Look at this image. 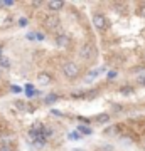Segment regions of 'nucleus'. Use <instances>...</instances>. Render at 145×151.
Listing matches in <instances>:
<instances>
[{"label":"nucleus","instance_id":"f257e3e1","mask_svg":"<svg viewBox=\"0 0 145 151\" xmlns=\"http://www.w3.org/2000/svg\"><path fill=\"white\" fill-rule=\"evenodd\" d=\"M63 74L69 81H74V79H78V76H79V65L74 64V62H66L63 65Z\"/></svg>","mask_w":145,"mask_h":151},{"label":"nucleus","instance_id":"f03ea898","mask_svg":"<svg viewBox=\"0 0 145 151\" xmlns=\"http://www.w3.org/2000/svg\"><path fill=\"white\" fill-rule=\"evenodd\" d=\"M79 57L83 60L95 59V57H96V49H95V45H93V44H90V42L83 44V45H81V49H79Z\"/></svg>","mask_w":145,"mask_h":151},{"label":"nucleus","instance_id":"7ed1b4c3","mask_svg":"<svg viewBox=\"0 0 145 151\" xmlns=\"http://www.w3.org/2000/svg\"><path fill=\"white\" fill-rule=\"evenodd\" d=\"M93 25H95V29L96 30H100V32H103V30H106L108 29V20L106 17L103 15V14H100V12H96L95 15H93Z\"/></svg>","mask_w":145,"mask_h":151},{"label":"nucleus","instance_id":"20e7f679","mask_svg":"<svg viewBox=\"0 0 145 151\" xmlns=\"http://www.w3.org/2000/svg\"><path fill=\"white\" fill-rule=\"evenodd\" d=\"M44 27H47L49 30H56V29L59 27V17L54 15V14L47 15L44 19Z\"/></svg>","mask_w":145,"mask_h":151},{"label":"nucleus","instance_id":"39448f33","mask_svg":"<svg viewBox=\"0 0 145 151\" xmlns=\"http://www.w3.org/2000/svg\"><path fill=\"white\" fill-rule=\"evenodd\" d=\"M56 44H58L59 47H63V49L69 47L71 45V37L66 35V34H58V35H56Z\"/></svg>","mask_w":145,"mask_h":151},{"label":"nucleus","instance_id":"423d86ee","mask_svg":"<svg viewBox=\"0 0 145 151\" xmlns=\"http://www.w3.org/2000/svg\"><path fill=\"white\" fill-rule=\"evenodd\" d=\"M118 131H120V126L118 124H113V126H108L106 129H105V134L115 136V134H118Z\"/></svg>","mask_w":145,"mask_h":151},{"label":"nucleus","instance_id":"0eeeda50","mask_svg":"<svg viewBox=\"0 0 145 151\" xmlns=\"http://www.w3.org/2000/svg\"><path fill=\"white\" fill-rule=\"evenodd\" d=\"M47 7L51 9L52 12H58L64 7V2H47Z\"/></svg>","mask_w":145,"mask_h":151},{"label":"nucleus","instance_id":"6e6552de","mask_svg":"<svg viewBox=\"0 0 145 151\" xmlns=\"http://www.w3.org/2000/svg\"><path fill=\"white\" fill-rule=\"evenodd\" d=\"M58 99H59V96H58V94H54V92H52V94H47V96L44 97V104H46V106H49V104H54Z\"/></svg>","mask_w":145,"mask_h":151},{"label":"nucleus","instance_id":"1a4fd4ad","mask_svg":"<svg viewBox=\"0 0 145 151\" xmlns=\"http://www.w3.org/2000/svg\"><path fill=\"white\" fill-rule=\"evenodd\" d=\"M52 134H54V128H52V126H44V131H42V138H44V139L51 138Z\"/></svg>","mask_w":145,"mask_h":151},{"label":"nucleus","instance_id":"9d476101","mask_svg":"<svg viewBox=\"0 0 145 151\" xmlns=\"http://www.w3.org/2000/svg\"><path fill=\"white\" fill-rule=\"evenodd\" d=\"M10 67V59L5 57V55H2L0 57V69H9Z\"/></svg>","mask_w":145,"mask_h":151},{"label":"nucleus","instance_id":"9b49d317","mask_svg":"<svg viewBox=\"0 0 145 151\" xmlns=\"http://www.w3.org/2000/svg\"><path fill=\"white\" fill-rule=\"evenodd\" d=\"M108 121H110V114L108 113H103V114H100V116L96 118L98 124H105V123H108Z\"/></svg>","mask_w":145,"mask_h":151},{"label":"nucleus","instance_id":"f8f14e48","mask_svg":"<svg viewBox=\"0 0 145 151\" xmlns=\"http://www.w3.org/2000/svg\"><path fill=\"white\" fill-rule=\"evenodd\" d=\"M133 86H122L120 87V92L122 94H125V96H130V94H133Z\"/></svg>","mask_w":145,"mask_h":151},{"label":"nucleus","instance_id":"ddd939ff","mask_svg":"<svg viewBox=\"0 0 145 151\" xmlns=\"http://www.w3.org/2000/svg\"><path fill=\"white\" fill-rule=\"evenodd\" d=\"M78 131H79V133H83V134H86V136H90L93 133L91 128H90V126H85V124H79V126H78Z\"/></svg>","mask_w":145,"mask_h":151},{"label":"nucleus","instance_id":"4468645a","mask_svg":"<svg viewBox=\"0 0 145 151\" xmlns=\"http://www.w3.org/2000/svg\"><path fill=\"white\" fill-rule=\"evenodd\" d=\"M37 79H39V82H41V84H49V82H51V76L49 74H39L37 76Z\"/></svg>","mask_w":145,"mask_h":151},{"label":"nucleus","instance_id":"2eb2a0df","mask_svg":"<svg viewBox=\"0 0 145 151\" xmlns=\"http://www.w3.org/2000/svg\"><path fill=\"white\" fill-rule=\"evenodd\" d=\"M26 94L29 97H34V96H37V94H39V91H34V87L31 86V84H27V86H26Z\"/></svg>","mask_w":145,"mask_h":151},{"label":"nucleus","instance_id":"dca6fc26","mask_svg":"<svg viewBox=\"0 0 145 151\" xmlns=\"http://www.w3.org/2000/svg\"><path fill=\"white\" fill-rule=\"evenodd\" d=\"M46 141H47V139H44V138H39V139L34 141V145H36V148H44V146H46Z\"/></svg>","mask_w":145,"mask_h":151},{"label":"nucleus","instance_id":"f3484780","mask_svg":"<svg viewBox=\"0 0 145 151\" xmlns=\"http://www.w3.org/2000/svg\"><path fill=\"white\" fill-rule=\"evenodd\" d=\"M137 84H138V86H145V74H140L138 77H137Z\"/></svg>","mask_w":145,"mask_h":151},{"label":"nucleus","instance_id":"a211bd4d","mask_svg":"<svg viewBox=\"0 0 145 151\" xmlns=\"http://www.w3.org/2000/svg\"><path fill=\"white\" fill-rule=\"evenodd\" d=\"M117 76H118V72H117V70H110L106 77H108V81H113V79H115Z\"/></svg>","mask_w":145,"mask_h":151},{"label":"nucleus","instance_id":"6ab92c4d","mask_svg":"<svg viewBox=\"0 0 145 151\" xmlns=\"http://www.w3.org/2000/svg\"><path fill=\"white\" fill-rule=\"evenodd\" d=\"M26 39L27 40H34V39H37V32H27Z\"/></svg>","mask_w":145,"mask_h":151},{"label":"nucleus","instance_id":"aec40b11","mask_svg":"<svg viewBox=\"0 0 145 151\" xmlns=\"http://www.w3.org/2000/svg\"><path fill=\"white\" fill-rule=\"evenodd\" d=\"M111 111H113V113H120V111H123V108H122V104H113Z\"/></svg>","mask_w":145,"mask_h":151},{"label":"nucleus","instance_id":"412c9836","mask_svg":"<svg viewBox=\"0 0 145 151\" xmlns=\"http://www.w3.org/2000/svg\"><path fill=\"white\" fill-rule=\"evenodd\" d=\"M138 15L142 17V19H145V4H142V5L138 7Z\"/></svg>","mask_w":145,"mask_h":151},{"label":"nucleus","instance_id":"4be33fe9","mask_svg":"<svg viewBox=\"0 0 145 151\" xmlns=\"http://www.w3.org/2000/svg\"><path fill=\"white\" fill-rule=\"evenodd\" d=\"M27 25V19L26 17H20V19H19V27H26Z\"/></svg>","mask_w":145,"mask_h":151},{"label":"nucleus","instance_id":"5701e85b","mask_svg":"<svg viewBox=\"0 0 145 151\" xmlns=\"http://www.w3.org/2000/svg\"><path fill=\"white\" fill-rule=\"evenodd\" d=\"M100 151H115V150H113L111 145H105V146H101V148H100Z\"/></svg>","mask_w":145,"mask_h":151},{"label":"nucleus","instance_id":"b1692460","mask_svg":"<svg viewBox=\"0 0 145 151\" xmlns=\"http://www.w3.org/2000/svg\"><path fill=\"white\" fill-rule=\"evenodd\" d=\"M68 138H69V139H79L81 136L78 134V133H69V134H68Z\"/></svg>","mask_w":145,"mask_h":151},{"label":"nucleus","instance_id":"393cba45","mask_svg":"<svg viewBox=\"0 0 145 151\" xmlns=\"http://www.w3.org/2000/svg\"><path fill=\"white\" fill-rule=\"evenodd\" d=\"M0 151H14V150H12L10 146H7V145H2V146H0Z\"/></svg>","mask_w":145,"mask_h":151},{"label":"nucleus","instance_id":"a878e982","mask_svg":"<svg viewBox=\"0 0 145 151\" xmlns=\"http://www.w3.org/2000/svg\"><path fill=\"white\" fill-rule=\"evenodd\" d=\"M12 91L15 92V94H19V92H22V87H19V86H12Z\"/></svg>","mask_w":145,"mask_h":151},{"label":"nucleus","instance_id":"bb28decb","mask_svg":"<svg viewBox=\"0 0 145 151\" xmlns=\"http://www.w3.org/2000/svg\"><path fill=\"white\" fill-rule=\"evenodd\" d=\"M78 119H79L81 123H86V124H90V123H91V119H88V118H78Z\"/></svg>","mask_w":145,"mask_h":151},{"label":"nucleus","instance_id":"cd10ccee","mask_svg":"<svg viewBox=\"0 0 145 151\" xmlns=\"http://www.w3.org/2000/svg\"><path fill=\"white\" fill-rule=\"evenodd\" d=\"M51 113H52L54 116H63V113H61V111H56V109H52V111H51Z\"/></svg>","mask_w":145,"mask_h":151},{"label":"nucleus","instance_id":"c85d7f7f","mask_svg":"<svg viewBox=\"0 0 145 151\" xmlns=\"http://www.w3.org/2000/svg\"><path fill=\"white\" fill-rule=\"evenodd\" d=\"M37 40H44V34L42 32H37Z\"/></svg>","mask_w":145,"mask_h":151},{"label":"nucleus","instance_id":"c756f323","mask_svg":"<svg viewBox=\"0 0 145 151\" xmlns=\"http://www.w3.org/2000/svg\"><path fill=\"white\" fill-rule=\"evenodd\" d=\"M15 106H17L19 109H24V106H26V104H24V103H15Z\"/></svg>","mask_w":145,"mask_h":151},{"label":"nucleus","instance_id":"7c9ffc66","mask_svg":"<svg viewBox=\"0 0 145 151\" xmlns=\"http://www.w3.org/2000/svg\"><path fill=\"white\" fill-rule=\"evenodd\" d=\"M4 4H5V7H12V5H14V2H10V0H7V2H4Z\"/></svg>","mask_w":145,"mask_h":151},{"label":"nucleus","instance_id":"2f4dec72","mask_svg":"<svg viewBox=\"0 0 145 151\" xmlns=\"http://www.w3.org/2000/svg\"><path fill=\"white\" fill-rule=\"evenodd\" d=\"M2 52H4V45L0 44V57H2Z\"/></svg>","mask_w":145,"mask_h":151},{"label":"nucleus","instance_id":"473e14b6","mask_svg":"<svg viewBox=\"0 0 145 151\" xmlns=\"http://www.w3.org/2000/svg\"><path fill=\"white\" fill-rule=\"evenodd\" d=\"M0 7H5V4H4V2H0Z\"/></svg>","mask_w":145,"mask_h":151},{"label":"nucleus","instance_id":"72a5a7b5","mask_svg":"<svg viewBox=\"0 0 145 151\" xmlns=\"http://www.w3.org/2000/svg\"><path fill=\"white\" fill-rule=\"evenodd\" d=\"M0 76H2V69H0Z\"/></svg>","mask_w":145,"mask_h":151}]
</instances>
